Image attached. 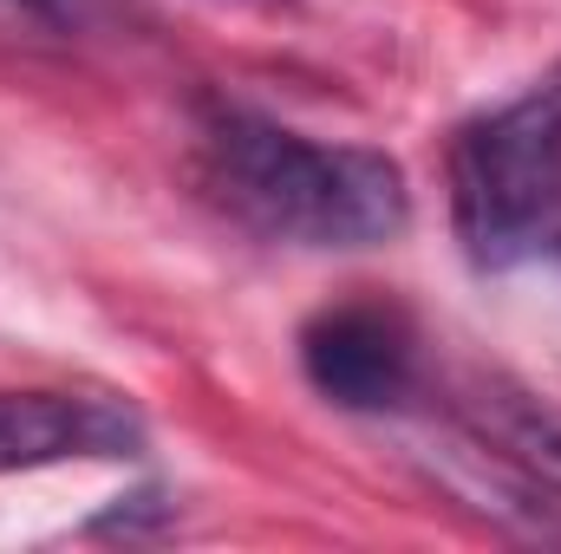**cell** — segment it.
<instances>
[{
	"label": "cell",
	"instance_id": "7a4b0ae2",
	"mask_svg": "<svg viewBox=\"0 0 561 554\" xmlns=\"http://www.w3.org/2000/svg\"><path fill=\"white\" fill-rule=\"evenodd\" d=\"M450 222L477 275L561 268V66L450 143Z\"/></svg>",
	"mask_w": 561,
	"mask_h": 554
},
{
	"label": "cell",
	"instance_id": "3957f363",
	"mask_svg": "<svg viewBox=\"0 0 561 554\" xmlns=\"http://www.w3.org/2000/svg\"><path fill=\"white\" fill-rule=\"evenodd\" d=\"M457 489L529 542H561V405L483 379L457 399Z\"/></svg>",
	"mask_w": 561,
	"mask_h": 554
},
{
	"label": "cell",
	"instance_id": "5b68a950",
	"mask_svg": "<svg viewBox=\"0 0 561 554\" xmlns=\"http://www.w3.org/2000/svg\"><path fill=\"white\" fill-rule=\"evenodd\" d=\"M144 417L105 392H0V476L66 457H138Z\"/></svg>",
	"mask_w": 561,
	"mask_h": 554
},
{
	"label": "cell",
	"instance_id": "277c9868",
	"mask_svg": "<svg viewBox=\"0 0 561 554\" xmlns=\"http://www.w3.org/2000/svg\"><path fill=\"white\" fill-rule=\"evenodd\" d=\"M300 372L340 412H392L419 385V346L386 307H327L300 326Z\"/></svg>",
	"mask_w": 561,
	"mask_h": 554
},
{
	"label": "cell",
	"instance_id": "6da1fadb",
	"mask_svg": "<svg viewBox=\"0 0 561 554\" xmlns=\"http://www.w3.org/2000/svg\"><path fill=\"white\" fill-rule=\"evenodd\" d=\"M209 196L255 235L294 249H379L412 222L399 157L366 143H313L262 112L209 105L196 125Z\"/></svg>",
	"mask_w": 561,
	"mask_h": 554
},
{
	"label": "cell",
	"instance_id": "8992f818",
	"mask_svg": "<svg viewBox=\"0 0 561 554\" xmlns=\"http://www.w3.org/2000/svg\"><path fill=\"white\" fill-rule=\"evenodd\" d=\"M13 7H26V13L46 20V26H72V20L85 13V0H13Z\"/></svg>",
	"mask_w": 561,
	"mask_h": 554
}]
</instances>
